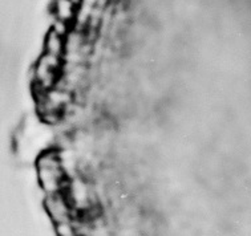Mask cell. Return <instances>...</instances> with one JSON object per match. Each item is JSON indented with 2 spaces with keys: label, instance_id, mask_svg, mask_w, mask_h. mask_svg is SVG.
<instances>
[{
  "label": "cell",
  "instance_id": "6da1fadb",
  "mask_svg": "<svg viewBox=\"0 0 251 236\" xmlns=\"http://www.w3.org/2000/svg\"><path fill=\"white\" fill-rule=\"evenodd\" d=\"M39 186L46 195L64 192L69 177L65 171L59 149L41 150L35 161Z\"/></svg>",
  "mask_w": 251,
  "mask_h": 236
},
{
  "label": "cell",
  "instance_id": "7a4b0ae2",
  "mask_svg": "<svg viewBox=\"0 0 251 236\" xmlns=\"http://www.w3.org/2000/svg\"><path fill=\"white\" fill-rule=\"evenodd\" d=\"M63 67L64 60L61 57L41 52L32 71L33 92L40 93L55 88L63 74Z\"/></svg>",
  "mask_w": 251,
  "mask_h": 236
},
{
  "label": "cell",
  "instance_id": "3957f363",
  "mask_svg": "<svg viewBox=\"0 0 251 236\" xmlns=\"http://www.w3.org/2000/svg\"><path fill=\"white\" fill-rule=\"evenodd\" d=\"M44 207L50 220L59 224V223L71 222L75 219L76 211L73 209L72 203L65 192H59L53 195H46Z\"/></svg>",
  "mask_w": 251,
  "mask_h": 236
},
{
  "label": "cell",
  "instance_id": "277c9868",
  "mask_svg": "<svg viewBox=\"0 0 251 236\" xmlns=\"http://www.w3.org/2000/svg\"><path fill=\"white\" fill-rule=\"evenodd\" d=\"M77 8L78 5L73 3L72 0H55L52 3V15L56 20H61L75 27Z\"/></svg>",
  "mask_w": 251,
  "mask_h": 236
},
{
  "label": "cell",
  "instance_id": "5b68a950",
  "mask_svg": "<svg viewBox=\"0 0 251 236\" xmlns=\"http://www.w3.org/2000/svg\"><path fill=\"white\" fill-rule=\"evenodd\" d=\"M43 52L48 53V55L57 56L64 60L65 55V36L60 35L53 29L47 32L46 37H44V43H43Z\"/></svg>",
  "mask_w": 251,
  "mask_h": 236
},
{
  "label": "cell",
  "instance_id": "8992f818",
  "mask_svg": "<svg viewBox=\"0 0 251 236\" xmlns=\"http://www.w3.org/2000/svg\"><path fill=\"white\" fill-rule=\"evenodd\" d=\"M72 1H73V3H76V4H80V3H81V0H72Z\"/></svg>",
  "mask_w": 251,
  "mask_h": 236
}]
</instances>
